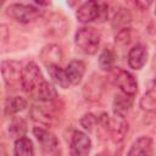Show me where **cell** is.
<instances>
[{"label": "cell", "mask_w": 156, "mask_h": 156, "mask_svg": "<svg viewBox=\"0 0 156 156\" xmlns=\"http://www.w3.org/2000/svg\"><path fill=\"white\" fill-rule=\"evenodd\" d=\"M76 16L77 20L82 23H88L93 21L104 22L108 16V6L105 2L87 1L78 7Z\"/></svg>", "instance_id": "6da1fadb"}, {"label": "cell", "mask_w": 156, "mask_h": 156, "mask_svg": "<svg viewBox=\"0 0 156 156\" xmlns=\"http://www.w3.org/2000/svg\"><path fill=\"white\" fill-rule=\"evenodd\" d=\"M74 43L82 52L94 55L100 45V33L94 27H82L76 32Z\"/></svg>", "instance_id": "7a4b0ae2"}, {"label": "cell", "mask_w": 156, "mask_h": 156, "mask_svg": "<svg viewBox=\"0 0 156 156\" xmlns=\"http://www.w3.org/2000/svg\"><path fill=\"white\" fill-rule=\"evenodd\" d=\"M98 123L102 126V128L110 134L113 143H121L128 132V123L126 122L124 117L117 115L110 117L107 113H101L98 118Z\"/></svg>", "instance_id": "3957f363"}, {"label": "cell", "mask_w": 156, "mask_h": 156, "mask_svg": "<svg viewBox=\"0 0 156 156\" xmlns=\"http://www.w3.org/2000/svg\"><path fill=\"white\" fill-rule=\"evenodd\" d=\"M45 82L46 80L44 79L41 71L37 66V63L29 62L23 68L22 76H21V87L27 94L34 96Z\"/></svg>", "instance_id": "277c9868"}, {"label": "cell", "mask_w": 156, "mask_h": 156, "mask_svg": "<svg viewBox=\"0 0 156 156\" xmlns=\"http://www.w3.org/2000/svg\"><path fill=\"white\" fill-rule=\"evenodd\" d=\"M111 79L113 84L117 85L123 94L128 96H134L136 94L138 83L130 72L119 67H113L111 69Z\"/></svg>", "instance_id": "5b68a950"}, {"label": "cell", "mask_w": 156, "mask_h": 156, "mask_svg": "<svg viewBox=\"0 0 156 156\" xmlns=\"http://www.w3.org/2000/svg\"><path fill=\"white\" fill-rule=\"evenodd\" d=\"M41 10L38 9L34 5H26V4H12L10 6H7L6 9V13L13 18L15 21L20 22V23H30L33 21H35L40 15H41Z\"/></svg>", "instance_id": "8992f818"}, {"label": "cell", "mask_w": 156, "mask_h": 156, "mask_svg": "<svg viewBox=\"0 0 156 156\" xmlns=\"http://www.w3.org/2000/svg\"><path fill=\"white\" fill-rule=\"evenodd\" d=\"M90 150H91L90 138L80 130L73 132L72 138H71V144H69V155L71 156H88Z\"/></svg>", "instance_id": "52a82bcc"}, {"label": "cell", "mask_w": 156, "mask_h": 156, "mask_svg": "<svg viewBox=\"0 0 156 156\" xmlns=\"http://www.w3.org/2000/svg\"><path fill=\"white\" fill-rule=\"evenodd\" d=\"M54 102H40L39 105H34L30 110L33 119L41 124L49 126L54 118Z\"/></svg>", "instance_id": "ba28073f"}, {"label": "cell", "mask_w": 156, "mask_h": 156, "mask_svg": "<svg viewBox=\"0 0 156 156\" xmlns=\"http://www.w3.org/2000/svg\"><path fill=\"white\" fill-rule=\"evenodd\" d=\"M23 68H21V63L16 61H4L1 63V72L4 80L7 85H15L17 82H21Z\"/></svg>", "instance_id": "9c48e42d"}, {"label": "cell", "mask_w": 156, "mask_h": 156, "mask_svg": "<svg viewBox=\"0 0 156 156\" xmlns=\"http://www.w3.org/2000/svg\"><path fill=\"white\" fill-rule=\"evenodd\" d=\"M33 134L37 138L38 143L40 144L41 149L46 152H51L57 149L58 146V140L57 138L49 130L41 128V127H35L33 129Z\"/></svg>", "instance_id": "30bf717a"}, {"label": "cell", "mask_w": 156, "mask_h": 156, "mask_svg": "<svg viewBox=\"0 0 156 156\" xmlns=\"http://www.w3.org/2000/svg\"><path fill=\"white\" fill-rule=\"evenodd\" d=\"M152 154H154L152 139L149 136H140L132 144L127 156H152Z\"/></svg>", "instance_id": "8fae6325"}, {"label": "cell", "mask_w": 156, "mask_h": 156, "mask_svg": "<svg viewBox=\"0 0 156 156\" xmlns=\"http://www.w3.org/2000/svg\"><path fill=\"white\" fill-rule=\"evenodd\" d=\"M147 60V50L144 45L136 44L128 52V65L133 69H140L144 67Z\"/></svg>", "instance_id": "7c38bea8"}, {"label": "cell", "mask_w": 156, "mask_h": 156, "mask_svg": "<svg viewBox=\"0 0 156 156\" xmlns=\"http://www.w3.org/2000/svg\"><path fill=\"white\" fill-rule=\"evenodd\" d=\"M65 71L69 83L73 85H77L82 82V78L85 73V65L79 60H73L67 65Z\"/></svg>", "instance_id": "4fadbf2b"}, {"label": "cell", "mask_w": 156, "mask_h": 156, "mask_svg": "<svg viewBox=\"0 0 156 156\" xmlns=\"http://www.w3.org/2000/svg\"><path fill=\"white\" fill-rule=\"evenodd\" d=\"M40 58L41 61L46 65V66H51V65H58V62L62 58V52L60 50V48L55 44H50L46 45L41 52H40Z\"/></svg>", "instance_id": "5bb4252c"}, {"label": "cell", "mask_w": 156, "mask_h": 156, "mask_svg": "<svg viewBox=\"0 0 156 156\" xmlns=\"http://www.w3.org/2000/svg\"><path fill=\"white\" fill-rule=\"evenodd\" d=\"M132 105H133V99H132V96H128V95H126V94H123V93H122V94H117V95L115 96L113 104H112V106H113V112H115V115H117V116L124 117V116L129 112Z\"/></svg>", "instance_id": "9a60e30c"}, {"label": "cell", "mask_w": 156, "mask_h": 156, "mask_svg": "<svg viewBox=\"0 0 156 156\" xmlns=\"http://www.w3.org/2000/svg\"><path fill=\"white\" fill-rule=\"evenodd\" d=\"M27 107V100L22 96H9L5 100V105H4V111L5 115L7 116H12L16 115L21 111H23Z\"/></svg>", "instance_id": "2e32d148"}, {"label": "cell", "mask_w": 156, "mask_h": 156, "mask_svg": "<svg viewBox=\"0 0 156 156\" xmlns=\"http://www.w3.org/2000/svg\"><path fill=\"white\" fill-rule=\"evenodd\" d=\"M48 72L51 77V79L61 88L63 89H67L69 87V80H68V77L66 74V71L62 69L58 65H51V66H48Z\"/></svg>", "instance_id": "e0dca14e"}, {"label": "cell", "mask_w": 156, "mask_h": 156, "mask_svg": "<svg viewBox=\"0 0 156 156\" xmlns=\"http://www.w3.org/2000/svg\"><path fill=\"white\" fill-rule=\"evenodd\" d=\"M13 155L15 156H34V146L32 140L26 136L15 140Z\"/></svg>", "instance_id": "ac0fdd59"}, {"label": "cell", "mask_w": 156, "mask_h": 156, "mask_svg": "<svg viewBox=\"0 0 156 156\" xmlns=\"http://www.w3.org/2000/svg\"><path fill=\"white\" fill-rule=\"evenodd\" d=\"M140 107L143 110H156V80H154L151 83V85L149 87V89L146 90V93L144 94V96L140 100Z\"/></svg>", "instance_id": "d6986e66"}, {"label": "cell", "mask_w": 156, "mask_h": 156, "mask_svg": "<svg viewBox=\"0 0 156 156\" xmlns=\"http://www.w3.org/2000/svg\"><path fill=\"white\" fill-rule=\"evenodd\" d=\"M27 132V123L21 117H15L9 126V134L12 139H21Z\"/></svg>", "instance_id": "ffe728a7"}, {"label": "cell", "mask_w": 156, "mask_h": 156, "mask_svg": "<svg viewBox=\"0 0 156 156\" xmlns=\"http://www.w3.org/2000/svg\"><path fill=\"white\" fill-rule=\"evenodd\" d=\"M115 52L113 50L106 48L102 50V52L99 56V66L101 69L104 71H111L113 68V63H115Z\"/></svg>", "instance_id": "44dd1931"}, {"label": "cell", "mask_w": 156, "mask_h": 156, "mask_svg": "<svg viewBox=\"0 0 156 156\" xmlns=\"http://www.w3.org/2000/svg\"><path fill=\"white\" fill-rule=\"evenodd\" d=\"M49 23H50V30L51 32H55L56 34L58 35H62L66 33V21L63 17L58 16V15H52L51 18L49 20Z\"/></svg>", "instance_id": "7402d4cb"}, {"label": "cell", "mask_w": 156, "mask_h": 156, "mask_svg": "<svg viewBox=\"0 0 156 156\" xmlns=\"http://www.w3.org/2000/svg\"><path fill=\"white\" fill-rule=\"evenodd\" d=\"M130 22V16L127 11H119L118 13L115 15V18L112 21V26L115 28H122L121 30L126 29L127 24Z\"/></svg>", "instance_id": "603a6c76"}, {"label": "cell", "mask_w": 156, "mask_h": 156, "mask_svg": "<svg viewBox=\"0 0 156 156\" xmlns=\"http://www.w3.org/2000/svg\"><path fill=\"white\" fill-rule=\"evenodd\" d=\"M96 123H98V118H96L93 113H87V115H84V116L82 117V119H80V124H82L85 129H88V130H91L93 127H94Z\"/></svg>", "instance_id": "cb8c5ba5"}, {"label": "cell", "mask_w": 156, "mask_h": 156, "mask_svg": "<svg viewBox=\"0 0 156 156\" xmlns=\"http://www.w3.org/2000/svg\"><path fill=\"white\" fill-rule=\"evenodd\" d=\"M138 6H143V7H147L151 2H140V1H138V2H135Z\"/></svg>", "instance_id": "d4e9b609"}, {"label": "cell", "mask_w": 156, "mask_h": 156, "mask_svg": "<svg viewBox=\"0 0 156 156\" xmlns=\"http://www.w3.org/2000/svg\"><path fill=\"white\" fill-rule=\"evenodd\" d=\"M105 154H99V155H96V156H104Z\"/></svg>", "instance_id": "484cf974"}]
</instances>
